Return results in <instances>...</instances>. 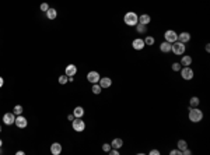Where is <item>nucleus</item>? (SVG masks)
I'll list each match as a JSON object with an SVG mask.
<instances>
[{
  "label": "nucleus",
  "mask_w": 210,
  "mask_h": 155,
  "mask_svg": "<svg viewBox=\"0 0 210 155\" xmlns=\"http://www.w3.org/2000/svg\"><path fill=\"white\" fill-rule=\"evenodd\" d=\"M188 118L191 120L192 123H199L202 122V119H203V112H202L199 108H188Z\"/></svg>",
  "instance_id": "obj_1"
},
{
  "label": "nucleus",
  "mask_w": 210,
  "mask_h": 155,
  "mask_svg": "<svg viewBox=\"0 0 210 155\" xmlns=\"http://www.w3.org/2000/svg\"><path fill=\"white\" fill-rule=\"evenodd\" d=\"M123 23L128 25V27H135L137 23H139V15H137L135 11H128L125 13L123 15Z\"/></svg>",
  "instance_id": "obj_2"
},
{
  "label": "nucleus",
  "mask_w": 210,
  "mask_h": 155,
  "mask_svg": "<svg viewBox=\"0 0 210 155\" xmlns=\"http://www.w3.org/2000/svg\"><path fill=\"white\" fill-rule=\"evenodd\" d=\"M185 50H186V45L182 43V42L179 41H175L171 43V52H172L174 55L177 56H182L185 53Z\"/></svg>",
  "instance_id": "obj_3"
},
{
  "label": "nucleus",
  "mask_w": 210,
  "mask_h": 155,
  "mask_svg": "<svg viewBox=\"0 0 210 155\" xmlns=\"http://www.w3.org/2000/svg\"><path fill=\"white\" fill-rule=\"evenodd\" d=\"M181 77H182L185 81H191L192 78L195 77V73H193V70H192L191 66L181 67Z\"/></svg>",
  "instance_id": "obj_4"
},
{
  "label": "nucleus",
  "mask_w": 210,
  "mask_h": 155,
  "mask_svg": "<svg viewBox=\"0 0 210 155\" xmlns=\"http://www.w3.org/2000/svg\"><path fill=\"white\" fill-rule=\"evenodd\" d=\"M72 126H73L74 131H77V133L84 131V129H86V123L81 120V118H74L73 122H72Z\"/></svg>",
  "instance_id": "obj_5"
},
{
  "label": "nucleus",
  "mask_w": 210,
  "mask_h": 155,
  "mask_svg": "<svg viewBox=\"0 0 210 155\" xmlns=\"http://www.w3.org/2000/svg\"><path fill=\"white\" fill-rule=\"evenodd\" d=\"M164 38H165V41H167V42L172 43V42L178 41V34L174 31V29H167L165 34H164Z\"/></svg>",
  "instance_id": "obj_6"
},
{
  "label": "nucleus",
  "mask_w": 210,
  "mask_h": 155,
  "mask_svg": "<svg viewBox=\"0 0 210 155\" xmlns=\"http://www.w3.org/2000/svg\"><path fill=\"white\" fill-rule=\"evenodd\" d=\"M14 124H16L18 129H25L28 126V120L24 118L23 115H18V116H16V122H14Z\"/></svg>",
  "instance_id": "obj_7"
},
{
  "label": "nucleus",
  "mask_w": 210,
  "mask_h": 155,
  "mask_svg": "<svg viewBox=\"0 0 210 155\" xmlns=\"http://www.w3.org/2000/svg\"><path fill=\"white\" fill-rule=\"evenodd\" d=\"M144 46H146V43H144V39H143V38H135V39H133L132 48L135 50H143Z\"/></svg>",
  "instance_id": "obj_8"
},
{
  "label": "nucleus",
  "mask_w": 210,
  "mask_h": 155,
  "mask_svg": "<svg viewBox=\"0 0 210 155\" xmlns=\"http://www.w3.org/2000/svg\"><path fill=\"white\" fill-rule=\"evenodd\" d=\"M16 122V115L13 112H7V113L3 115V123L7 124V126H11Z\"/></svg>",
  "instance_id": "obj_9"
},
{
  "label": "nucleus",
  "mask_w": 210,
  "mask_h": 155,
  "mask_svg": "<svg viewBox=\"0 0 210 155\" xmlns=\"http://www.w3.org/2000/svg\"><path fill=\"white\" fill-rule=\"evenodd\" d=\"M100 78H101L100 73H98V71H94V70L87 74V80L91 82V84H95V82H98V81H100Z\"/></svg>",
  "instance_id": "obj_10"
},
{
  "label": "nucleus",
  "mask_w": 210,
  "mask_h": 155,
  "mask_svg": "<svg viewBox=\"0 0 210 155\" xmlns=\"http://www.w3.org/2000/svg\"><path fill=\"white\" fill-rule=\"evenodd\" d=\"M77 73V67L74 66V64H67L66 68H64V74L67 76V77H74Z\"/></svg>",
  "instance_id": "obj_11"
},
{
  "label": "nucleus",
  "mask_w": 210,
  "mask_h": 155,
  "mask_svg": "<svg viewBox=\"0 0 210 155\" xmlns=\"http://www.w3.org/2000/svg\"><path fill=\"white\" fill-rule=\"evenodd\" d=\"M98 84L101 85V88H102V90H105V88H109L111 85H112V78H109V77H101L100 81H98Z\"/></svg>",
  "instance_id": "obj_12"
},
{
  "label": "nucleus",
  "mask_w": 210,
  "mask_h": 155,
  "mask_svg": "<svg viewBox=\"0 0 210 155\" xmlns=\"http://www.w3.org/2000/svg\"><path fill=\"white\" fill-rule=\"evenodd\" d=\"M178 41L186 45L188 42H191V34H189V32H186V31H183V32H181V34H178Z\"/></svg>",
  "instance_id": "obj_13"
},
{
  "label": "nucleus",
  "mask_w": 210,
  "mask_h": 155,
  "mask_svg": "<svg viewBox=\"0 0 210 155\" xmlns=\"http://www.w3.org/2000/svg\"><path fill=\"white\" fill-rule=\"evenodd\" d=\"M50 152H52V155H59L62 152V144L60 143H53L50 145Z\"/></svg>",
  "instance_id": "obj_14"
},
{
  "label": "nucleus",
  "mask_w": 210,
  "mask_h": 155,
  "mask_svg": "<svg viewBox=\"0 0 210 155\" xmlns=\"http://www.w3.org/2000/svg\"><path fill=\"white\" fill-rule=\"evenodd\" d=\"M192 62H193L192 56H189V55L183 56L182 55V57H181V62H179V63H181V66H182V67H186V66H191Z\"/></svg>",
  "instance_id": "obj_15"
},
{
  "label": "nucleus",
  "mask_w": 210,
  "mask_h": 155,
  "mask_svg": "<svg viewBox=\"0 0 210 155\" xmlns=\"http://www.w3.org/2000/svg\"><path fill=\"white\" fill-rule=\"evenodd\" d=\"M139 23L144 24V25H149V24L151 23V17L149 14H140V15H139Z\"/></svg>",
  "instance_id": "obj_16"
},
{
  "label": "nucleus",
  "mask_w": 210,
  "mask_h": 155,
  "mask_svg": "<svg viewBox=\"0 0 210 155\" xmlns=\"http://www.w3.org/2000/svg\"><path fill=\"white\" fill-rule=\"evenodd\" d=\"M135 28H136V32H137V34H140V35L147 34V25H144V24L137 23L136 25H135Z\"/></svg>",
  "instance_id": "obj_17"
},
{
  "label": "nucleus",
  "mask_w": 210,
  "mask_h": 155,
  "mask_svg": "<svg viewBox=\"0 0 210 155\" xmlns=\"http://www.w3.org/2000/svg\"><path fill=\"white\" fill-rule=\"evenodd\" d=\"M111 147H112V148H116V150L122 148V147H123V140H122V138H114L112 143H111Z\"/></svg>",
  "instance_id": "obj_18"
},
{
  "label": "nucleus",
  "mask_w": 210,
  "mask_h": 155,
  "mask_svg": "<svg viewBox=\"0 0 210 155\" xmlns=\"http://www.w3.org/2000/svg\"><path fill=\"white\" fill-rule=\"evenodd\" d=\"M160 50L163 52V53H169V52H171V43H169V42H167V41L161 42Z\"/></svg>",
  "instance_id": "obj_19"
},
{
  "label": "nucleus",
  "mask_w": 210,
  "mask_h": 155,
  "mask_svg": "<svg viewBox=\"0 0 210 155\" xmlns=\"http://www.w3.org/2000/svg\"><path fill=\"white\" fill-rule=\"evenodd\" d=\"M200 105V99L197 96H191L189 99V108H199Z\"/></svg>",
  "instance_id": "obj_20"
},
{
  "label": "nucleus",
  "mask_w": 210,
  "mask_h": 155,
  "mask_svg": "<svg viewBox=\"0 0 210 155\" xmlns=\"http://www.w3.org/2000/svg\"><path fill=\"white\" fill-rule=\"evenodd\" d=\"M45 14H46V18L48 20H55L56 17H58V11H56V9H50V7Z\"/></svg>",
  "instance_id": "obj_21"
},
{
  "label": "nucleus",
  "mask_w": 210,
  "mask_h": 155,
  "mask_svg": "<svg viewBox=\"0 0 210 155\" xmlns=\"http://www.w3.org/2000/svg\"><path fill=\"white\" fill-rule=\"evenodd\" d=\"M73 115H74V118H83L84 116V109H83L81 106H76L73 110Z\"/></svg>",
  "instance_id": "obj_22"
},
{
  "label": "nucleus",
  "mask_w": 210,
  "mask_h": 155,
  "mask_svg": "<svg viewBox=\"0 0 210 155\" xmlns=\"http://www.w3.org/2000/svg\"><path fill=\"white\" fill-rule=\"evenodd\" d=\"M154 42H155V39H154V37H151V35H149V37L144 38V43H146V46H153L154 45Z\"/></svg>",
  "instance_id": "obj_23"
},
{
  "label": "nucleus",
  "mask_w": 210,
  "mask_h": 155,
  "mask_svg": "<svg viewBox=\"0 0 210 155\" xmlns=\"http://www.w3.org/2000/svg\"><path fill=\"white\" fill-rule=\"evenodd\" d=\"M24 112V108L21 105H16L14 106V109H13V113L16 115V116H18V115H23Z\"/></svg>",
  "instance_id": "obj_24"
},
{
  "label": "nucleus",
  "mask_w": 210,
  "mask_h": 155,
  "mask_svg": "<svg viewBox=\"0 0 210 155\" xmlns=\"http://www.w3.org/2000/svg\"><path fill=\"white\" fill-rule=\"evenodd\" d=\"M92 92H94V94H97V95H98V94H101V91H102V88H101V85L100 84H98V82H95V84H92Z\"/></svg>",
  "instance_id": "obj_25"
},
{
  "label": "nucleus",
  "mask_w": 210,
  "mask_h": 155,
  "mask_svg": "<svg viewBox=\"0 0 210 155\" xmlns=\"http://www.w3.org/2000/svg\"><path fill=\"white\" fill-rule=\"evenodd\" d=\"M177 147H178V150H185V148H186L188 147V143L185 141V140H179L178 143H177Z\"/></svg>",
  "instance_id": "obj_26"
},
{
  "label": "nucleus",
  "mask_w": 210,
  "mask_h": 155,
  "mask_svg": "<svg viewBox=\"0 0 210 155\" xmlns=\"http://www.w3.org/2000/svg\"><path fill=\"white\" fill-rule=\"evenodd\" d=\"M67 81H69V77L66 74H63V76L59 77V84H62V85H63V84H67Z\"/></svg>",
  "instance_id": "obj_27"
},
{
  "label": "nucleus",
  "mask_w": 210,
  "mask_h": 155,
  "mask_svg": "<svg viewBox=\"0 0 210 155\" xmlns=\"http://www.w3.org/2000/svg\"><path fill=\"white\" fill-rule=\"evenodd\" d=\"M181 67H182V66H181V63H178V62L172 63V66H171V68H172L174 71H179V70H181Z\"/></svg>",
  "instance_id": "obj_28"
},
{
  "label": "nucleus",
  "mask_w": 210,
  "mask_h": 155,
  "mask_svg": "<svg viewBox=\"0 0 210 155\" xmlns=\"http://www.w3.org/2000/svg\"><path fill=\"white\" fill-rule=\"evenodd\" d=\"M111 148H112V147H111V144H108V143L102 144V151H104V152H108V151H109Z\"/></svg>",
  "instance_id": "obj_29"
},
{
  "label": "nucleus",
  "mask_w": 210,
  "mask_h": 155,
  "mask_svg": "<svg viewBox=\"0 0 210 155\" xmlns=\"http://www.w3.org/2000/svg\"><path fill=\"white\" fill-rule=\"evenodd\" d=\"M169 155H182V151L181 150H172V151H169Z\"/></svg>",
  "instance_id": "obj_30"
},
{
  "label": "nucleus",
  "mask_w": 210,
  "mask_h": 155,
  "mask_svg": "<svg viewBox=\"0 0 210 155\" xmlns=\"http://www.w3.org/2000/svg\"><path fill=\"white\" fill-rule=\"evenodd\" d=\"M41 10L46 13V11L49 10V4H48V3H42V4H41Z\"/></svg>",
  "instance_id": "obj_31"
},
{
  "label": "nucleus",
  "mask_w": 210,
  "mask_h": 155,
  "mask_svg": "<svg viewBox=\"0 0 210 155\" xmlns=\"http://www.w3.org/2000/svg\"><path fill=\"white\" fill-rule=\"evenodd\" d=\"M108 152H109L111 155H119V150H116V148H111Z\"/></svg>",
  "instance_id": "obj_32"
},
{
  "label": "nucleus",
  "mask_w": 210,
  "mask_h": 155,
  "mask_svg": "<svg viewBox=\"0 0 210 155\" xmlns=\"http://www.w3.org/2000/svg\"><path fill=\"white\" fill-rule=\"evenodd\" d=\"M191 154H192V151L189 150L188 147H186V148H185V150H182V155H191Z\"/></svg>",
  "instance_id": "obj_33"
},
{
  "label": "nucleus",
  "mask_w": 210,
  "mask_h": 155,
  "mask_svg": "<svg viewBox=\"0 0 210 155\" xmlns=\"http://www.w3.org/2000/svg\"><path fill=\"white\" fill-rule=\"evenodd\" d=\"M150 155H160V151H158V150H151Z\"/></svg>",
  "instance_id": "obj_34"
},
{
  "label": "nucleus",
  "mask_w": 210,
  "mask_h": 155,
  "mask_svg": "<svg viewBox=\"0 0 210 155\" xmlns=\"http://www.w3.org/2000/svg\"><path fill=\"white\" fill-rule=\"evenodd\" d=\"M73 119H74V115H67V120H70V122H73Z\"/></svg>",
  "instance_id": "obj_35"
},
{
  "label": "nucleus",
  "mask_w": 210,
  "mask_h": 155,
  "mask_svg": "<svg viewBox=\"0 0 210 155\" xmlns=\"http://www.w3.org/2000/svg\"><path fill=\"white\" fill-rule=\"evenodd\" d=\"M205 49H206V52H207V53H209V52H210V43H206Z\"/></svg>",
  "instance_id": "obj_36"
},
{
  "label": "nucleus",
  "mask_w": 210,
  "mask_h": 155,
  "mask_svg": "<svg viewBox=\"0 0 210 155\" xmlns=\"http://www.w3.org/2000/svg\"><path fill=\"white\" fill-rule=\"evenodd\" d=\"M4 85V80H3V77H0V88Z\"/></svg>",
  "instance_id": "obj_37"
},
{
  "label": "nucleus",
  "mask_w": 210,
  "mask_h": 155,
  "mask_svg": "<svg viewBox=\"0 0 210 155\" xmlns=\"http://www.w3.org/2000/svg\"><path fill=\"white\" fill-rule=\"evenodd\" d=\"M17 155H24V151H17Z\"/></svg>",
  "instance_id": "obj_38"
},
{
  "label": "nucleus",
  "mask_w": 210,
  "mask_h": 155,
  "mask_svg": "<svg viewBox=\"0 0 210 155\" xmlns=\"http://www.w3.org/2000/svg\"><path fill=\"white\" fill-rule=\"evenodd\" d=\"M1 145H3V141H1V138H0V148H1Z\"/></svg>",
  "instance_id": "obj_39"
},
{
  "label": "nucleus",
  "mask_w": 210,
  "mask_h": 155,
  "mask_svg": "<svg viewBox=\"0 0 210 155\" xmlns=\"http://www.w3.org/2000/svg\"><path fill=\"white\" fill-rule=\"evenodd\" d=\"M0 133H1V126H0Z\"/></svg>",
  "instance_id": "obj_40"
}]
</instances>
